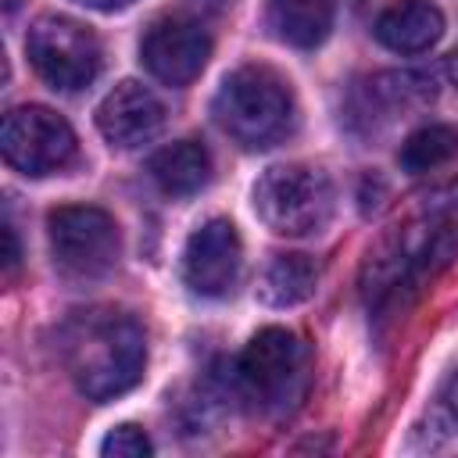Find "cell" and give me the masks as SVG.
<instances>
[{
  "mask_svg": "<svg viewBox=\"0 0 458 458\" xmlns=\"http://www.w3.org/2000/svg\"><path fill=\"white\" fill-rule=\"evenodd\" d=\"M57 351L75 390L89 401H111L132 390L147 365L143 326L114 308L75 311L57 333Z\"/></svg>",
  "mask_w": 458,
  "mask_h": 458,
  "instance_id": "obj_1",
  "label": "cell"
},
{
  "mask_svg": "<svg viewBox=\"0 0 458 458\" xmlns=\"http://www.w3.org/2000/svg\"><path fill=\"white\" fill-rule=\"evenodd\" d=\"M311 351L308 344L283 329L268 326L250 336L243 354L233 365V390L261 415H286L301 404L308 390Z\"/></svg>",
  "mask_w": 458,
  "mask_h": 458,
  "instance_id": "obj_2",
  "label": "cell"
},
{
  "mask_svg": "<svg viewBox=\"0 0 458 458\" xmlns=\"http://www.w3.org/2000/svg\"><path fill=\"white\" fill-rule=\"evenodd\" d=\"M218 129L247 150L272 147L293 125V93L265 64H243L229 72L211 100Z\"/></svg>",
  "mask_w": 458,
  "mask_h": 458,
  "instance_id": "obj_3",
  "label": "cell"
},
{
  "mask_svg": "<svg viewBox=\"0 0 458 458\" xmlns=\"http://www.w3.org/2000/svg\"><path fill=\"white\" fill-rule=\"evenodd\" d=\"M254 211L276 236H311L333 218V182L311 165H272L254 182Z\"/></svg>",
  "mask_w": 458,
  "mask_h": 458,
  "instance_id": "obj_4",
  "label": "cell"
},
{
  "mask_svg": "<svg viewBox=\"0 0 458 458\" xmlns=\"http://www.w3.org/2000/svg\"><path fill=\"white\" fill-rule=\"evenodd\" d=\"M25 50H29L36 75L64 93L86 89L100 75V61H104L100 39L89 32V25L68 14L36 18L25 36Z\"/></svg>",
  "mask_w": 458,
  "mask_h": 458,
  "instance_id": "obj_5",
  "label": "cell"
},
{
  "mask_svg": "<svg viewBox=\"0 0 458 458\" xmlns=\"http://www.w3.org/2000/svg\"><path fill=\"white\" fill-rule=\"evenodd\" d=\"M54 265L72 279H97L114 268L122 254V236L114 218L104 208L68 204L47 218Z\"/></svg>",
  "mask_w": 458,
  "mask_h": 458,
  "instance_id": "obj_6",
  "label": "cell"
},
{
  "mask_svg": "<svg viewBox=\"0 0 458 458\" xmlns=\"http://www.w3.org/2000/svg\"><path fill=\"white\" fill-rule=\"evenodd\" d=\"M0 150L14 172L39 179L75 161V132L57 111L43 104H21L4 114Z\"/></svg>",
  "mask_w": 458,
  "mask_h": 458,
  "instance_id": "obj_7",
  "label": "cell"
},
{
  "mask_svg": "<svg viewBox=\"0 0 458 458\" xmlns=\"http://www.w3.org/2000/svg\"><path fill=\"white\" fill-rule=\"evenodd\" d=\"M454 250H458V236L447 229L419 233V236L404 233L390 240L379 254H369V265H365L369 304H386V301H397L401 290H419V283L437 268H444Z\"/></svg>",
  "mask_w": 458,
  "mask_h": 458,
  "instance_id": "obj_8",
  "label": "cell"
},
{
  "mask_svg": "<svg viewBox=\"0 0 458 458\" xmlns=\"http://www.w3.org/2000/svg\"><path fill=\"white\" fill-rule=\"evenodd\" d=\"M243 268V243L229 218H211L190 233L182 250V279L197 297H229Z\"/></svg>",
  "mask_w": 458,
  "mask_h": 458,
  "instance_id": "obj_9",
  "label": "cell"
},
{
  "mask_svg": "<svg viewBox=\"0 0 458 458\" xmlns=\"http://www.w3.org/2000/svg\"><path fill=\"white\" fill-rule=\"evenodd\" d=\"M211 57V39L193 18H157L140 39L143 68L165 86H190Z\"/></svg>",
  "mask_w": 458,
  "mask_h": 458,
  "instance_id": "obj_10",
  "label": "cell"
},
{
  "mask_svg": "<svg viewBox=\"0 0 458 458\" xmlns=\"http://www.w3.org/2000/svg\"><path fill=\"white\" fill-rule=\"evenodd\" d=\"M165 125V104L157 100L154 89H147L143 82H118L97 107V129L111 147H140L147 140H154Z\"/></svg>",
  "mask_w": 458,
  "mask_h": 458,
  "instance_id": "obj_11",
  "label": "cell"
},
{
  "mask_svg": "<svg viewBox=\"0 0 458 458\" xmlns=\"http://www.w3.org/2000/svg\"><path fill=\"white\" fill-rule=\"evenodd\" d=\"M372 32L394 54H426L444 36V14L429 0H394L376 18Z\"/></svg>",
  "mask_w": 458,
  "mask_h": 458,
  "instance_id": "obj_12",
  "label": "cell"
},
{
  "mask_svg": "<svg viewBox=\"0 0 458 458\" xmlns=\"http://www.w3.org/2000/svg\"><path fill=\"white\" fill-rule=\"evenodd\" d=\"M150 179L168 193V197H190L208 186L211 179V154L197 140H179L150 154L147 161Z\"/></svg>",
  "mask_w": 458,
  "mask_h": 458,
  "instance_id": "obj_13",
  "label": "cell"
},
{
  "mask_svg": "<svg viewBox=\"0 0 458 458\" xmlns=\"http://www.w3.org/2000/svg\"><path fill=\"white\" fill-rule=\"evenodd\" d=\"M265 18L276 39L311 50L333 29V0H265Z\"/></svg>",
  "mask_w": 458,
  "mask_h": 458,
  "instance_id": "obj_14",
  "label": "cell"
},
{
  "mask_svg": "<svg viewBox=\"0 0 458 458\" xmlns=\"http://www.w3.org/2000/svg\"><path fill=\"white\" fill-rule=\"evenodd\" d=\"M315 283H318L315 261H308L304 254H276L261 276L258 297L272 308H290L308 301L315 293Z\"/></svg>",
  "mask_w": 458,
  "mask_h": 458,
  "instance_id": "obj_15",
  "label": "cell"
},
{
  "mask_svg": "<svg viewBox=\"0 0 458 458\" xmlns=\"http://www.w3.org/2000/svg\"><path fill=\"white\" fill-rule=\"evenodd\" d=\"M458 154V129L454 125H422L415 129L401 150H397V165L408 172V175H422V172H433L440 168L444 161H451Z\"/></svg>",
  "mask_w": 458,
  "mask_h": 458,
  "instance_id": "obj_16",
  "label": "cell"
},
{
  "mask_svg": "<svg viewBox=\"0 0 458 458\" xmlns=\"http://www.w3.org/2000/svg\"><path fill=\"white\" fill-rule=\"evenodd\" d=\"M433 97H437V86H433V75H426V72H386L369 82V100H376L390 114L422 107Z\"/></svg>",
  "mask_w": 458,
  "mask_h": 458,
  "instance_id": "obj_17",
  "label": "cell"
},
{
  "mask_svg": "<svg viewBox=\"0 0 458 458\" xmlns=\"http://www.w3.org/2000/svg\"><path fill=\"white\" fill-rule=\"evenodd\" d=\"M154 451V444H150V437L140 429V426H132V422H125V426H114L104 440H100V454H114V458H143V454H150Z\"/></svg>",
  "mask_w": 458,
  "mask_h": 458,
  "instance_id": "obj_18",
  "label": "cell"
},
{
  "mask_svg": "<svg viewBox=\"0 0 458 458\" xmlns=\"http://www.w3.org/2000/svg\"><path fill=\"white\" fill-rule=\"evenodd\" d=\"M437 419L458 433V369L440 383L437 390Z\"/></svg>",
  "mask_w": 458,
  "mask_h": 458,
  "instance_id": "obj_19",
  "label": "cell"
},
{
  "mask_svg": "<svg viewBox=\"0 0 458 458\" xmlns=\"http://www.w3.org/2000/svg\"><path fill=\"white\" fill-rule=\"evenodd\" d=\"M426 211L429 215H454L458 211V179H451L447 186L426 193Z\"/></svg>",
  "mask_w": 458,
  "mask_h": 458,
  "instance_id": "obj_20",
  "label": "cell"
},
{
  "mask_svg": "<svg viewBox=\"0 0 458 458\" xmlns=\"http://www.w3.org/2000/svg\"><path fill=\"white\" fill-rule=\"evenodd\" d=\"M75 4H86V7H93V11H122V7H129V4H136V0H75Z\"/></svg>",
  "mask_w": 458,
  "mask_h": 458,
  "instance_id": "obj_21",
  "label": "cell"
},
{
  "mask_svg": "<svg viewBox=\"0 0 458 458\" xmlns=\"http://www.w3.org/2000/svg\"><path fill=\"white\" fill-rule=\"evenodd\" d=\"M4 236H7V272H11L18 265V243H14V225L11 222L4 225Z\"/></svg>",
  "mask_w": 458,
  "mask_h": 458,
  "instance_id": "obj_22",
  "label": "cell"
},
{
  "mask_svg": "<svg viewBox=\"0 0 458 458\" xmlns=\"http://www.w3.org/2000/svg\"><path fill=\"white\" fill-rule=\"evenodd\" d=\"M447 75H451V82L458 86V54H451V57H447Z\"/></svg>",
  "mask_w": 458,
  "mask_h": 458,
  "instance_id": "obj_23",
  "label": "cell"
},
{
  "mask_svg": "<svg viewBox=\"0 0 458 458\" xmlns=\"http://www.w3.org/2000/svg\"><path fill=\"white\" fill-rule=\"evenodd\" d=\"M208 4H222V0H208Z\"/></svg>",
  "mask_w": 458,
  "mask_h": 458,
  "instance_id": "obj_24",
  "label": "cell"
}]
</instances>
